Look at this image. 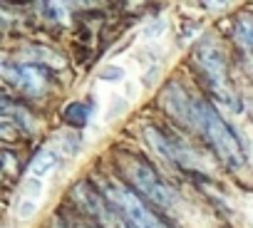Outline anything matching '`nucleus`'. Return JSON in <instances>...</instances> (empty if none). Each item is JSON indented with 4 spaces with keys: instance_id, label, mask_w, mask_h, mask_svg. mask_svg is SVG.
I'll use <instances>...</instances> for the list:
<instances>
[{
    "instance_id": "10",
    "label": "nucleus",
    "mask_w": 253,
    "mask_h": 228,
    "mask_svg": "<svg viewBox=\"0 0 253 228\" xmlns=\"http://www.w3.org/2000/svg\"><path fill=\"white\" fill-rule=\"evenodd\" d=\"M55 164H57V154L50 152V149H42V152L38 154L35 164H33V174H35V179H38V176H45Z\"/></svg>"
},
{
    "instance_id": "3",
    "label": "nucleus",
    "mask_w": 253,
    "mask_h": 228,
    "mask_svg": "<svg viewBox=\"0 0 253 228\" xmlns=\"http://www.w3.org/2000/svg\"><path fill=\"white\" fill-rule=\"evenodd\" d=\"M119 174L122 181L129 186L134 193H139L149 206L169 211L174 206V191L169 189V184L162 179V174L154 169V164H149L144 156L126 152L119 159Z\"/></svg>"
},
{
    "instance_id": "9",
    "label": "nucleus",
    "mask_w": 253,
    "mask_h": 228,
    "mask_svg": "<svg viewBox=\"0 0 253 228\" xmlns=\"http://www.w3.org/2000/svg\"><path fill=\"white\" fill-rule=\"evenodd\" d=\"M89 112H92V107H89L87 102H72V104L65 109L62 119H65L70 127L80 129V127H84V124H87V119H89Z\"/></svg>"
},
{
    "instance_id": "6",
    "label": "nucleus",
    "mask_w": 253,
    "mask_h": 228,
    "mask_svg": "<svg viewBox=\"0 0 253 228\" xmlns=\"http://www.w3.org/2000/svg\"><path fill=\"white\" fill-rule=\"evenodd\" d=\"M144 139L149 142V147L159 154V156H164L169 164H174V166H179V169H191V152H189V147L176 137V134H171V132H167V129H162V127H157V124H149L147 129H144Z\"/></svg>"
},
{
    "instance_id": "11",
    "label": "nucleus",
    "mask_w": 253,
    "mask_h": 228,
    "mask_svg": "<svg viewBox=\"0 0 253 228\" xmlns=\"http://www.w3.org/2000/svg\"><path fill=\"white\" fill-rule=\"evenodd\" d=\"M72 228H104V226H97V223H75Z\"/></svg>"
},
{
    "instance_id": "8",
    "label": "nucleus",
    "mask_w": 253,
    "mask_h": 228,
    "mask_svg": "<svg viewBox=\"0 0 253 228\" xmlns=\"http://www.w3.org/2000/svg\"><path fill=\"white\" fill-rule=\"evenodd\" d=\"M233 42L236 47L241 50L243 60L253 62V15L251 13H243L233 20Z\"/></svg>"
},
{
    "instance_id": "7",
    "label": "nucleus",
    "mask_w": 253,
    "mask_h": 228,
    "mask_svg": "<svg viewBox=\"0 0 253 228\" xmlns=\"http://www.w3.org/2000/svg\"><path fill=\"white\" fill-rule=\"evenodd\" d=\"M70 198H72L75 208H77L80 213H84L87 218L97 221V226H102L107 218L114 216V211H112V206L107 203V198L102 196V191L94 189V186L87 184V181L75 184L72 191H70Z\"/></svg>"
},
{
    "instance_id": "1",
    "label": "nucleus",
    "mask_w": 253,
    "mask_h": 228,
    "mask_svg": "<svg viewBox=\"0 0 253 228\" xmlns=\"http://www.w3.org/2000/svg\"><path fill=\"white\" fill-rule=\"evenodd\" d=\"M191 129L206 142V147L216 154V159L228 169H241L246 164V152L238 134L228 127V122L216 112V107L201 97L194 104V124Z\"/></svg>"
},
{
    "instance_id": "5",
    "label": "nucleus",
    "mask_w": 253,
    "mask_h": 228,
    "mask_svg": "<svg viewBox=\"0 0 253 228\" xmlns=\"http://www.w3.org/2000/svg\"><path fill=\"white\" fill-rule=\"evenodd\" d=\"M0 77L20 94H42L50 84V75L45 72L42 65L3 62L0 65Z\"/></svg>"
},
{
    "instance_id": "4",
    "label": "nucleus",
    "mask_w": 253,
    "mask_h": 228,
    "mask_svg": "<svg viewBox=\"0 0 253 228\" xmlns=\"http://www.w3.org/2000/svg\"><path fill=\"white\" fill-rule=\"evenodd\" d=\"M99 191L107 198V203L112 206V211L124 221V226H129V228H171L167 223V218L159 211H154V206H149L124 181H114V179L104 181V186Z\"/></svg>"
},
{
    "instance_id": "2",
    "label": "nucleus",
    "mask_w": 253,
    "mask_h": 228,
    "mask_svg": "<svg viewBox=\"0 0 253 228\" xmlns=\"http://www.w3.org/2000/svg\"><path fill=\"white\" fill-rule=\"evenodd\" d=\"M191 60H194L196 75L201 77V82L209 89V94L213 99H218L221 104L238 109V97H236V87H233L231 75H228V62H226L223 50L211 38H204L194 47Z\"/></svg>"
}]
</instances>
